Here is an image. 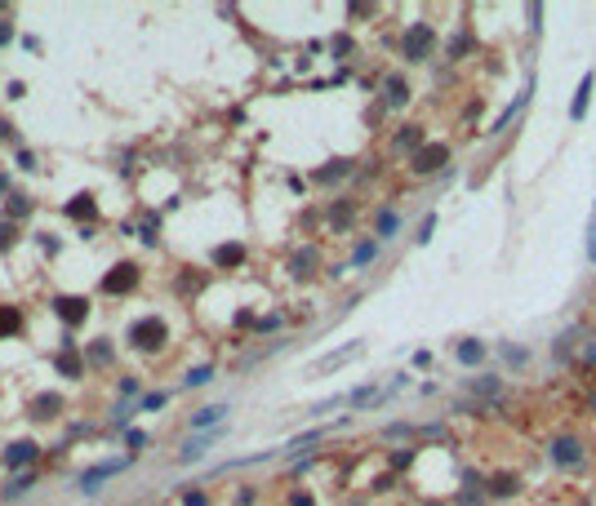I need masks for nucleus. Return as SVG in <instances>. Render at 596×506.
Listing matches in <instances>:
<instances>
[{
  "instance_id": "nucleus-1",
  "label": "nucleus",
  "mask_w": 596,
  "mask_h": 506,
  "mask_svg": "<svg viewBox=\"0 0 596 506\" xmlns=\"http://www.w3.org/2000/svg\"><path fill=\"white\" fill-rule=\"evenodd\" d=\"M548 458H552V466H561V471H574V466L587 462V449H583V440H578V435H556V440L548 444Z\"/></svg>"
},
{
  "instance_id": "nucleus-2",
  "label": "nucleus",
  "mask_w": 596,
  "mask_h": 506,
  "mask_svg": "<svg viewBox=\"0 0 596 506\" xmlns=\"http://www.w3.org/2000/svg\"><path fill=\"white\" fill-rule=\"evenodd\" d=\"M432 27H427V23H414L409 31H405V58L409 62H423L427 54H432Z\"/></svg>"
},
{
  "instance_id": "nucleus-3",
  "label": "nucleus",
  "mask_w": 596,
  "mask_h": 506,
  "mask_svg": "<svg viewBox=\"0 0 596 506\" xmlns=\"http://www.w3.org/2000/svg\"><path fill=\"white\" fill-rule=\"evenodd\" d=\"M129 342L143 347V351H152V347H160V342H165V325L147 315V320H138V325H129Z\"/></svg>"
},
{
  "instance_id": "nucleus-4",
  "label": "nucleus",
  "mask_w": 596,
  "mask_h": 506,
  "mask_svg": "<svg viewBox=\"0 0 596 506\" xmlns=\"http://www.w3.org/2000/svg\"><path fill=\"white\" fill-rule=\"evenodd\" d=\"M125 471V458H111V462H98V466H89L85 476H80V488L85 493H98L103 488V480H111V476H121Z\"/></svg>"
},
{
  "instance_id": "nucleus-5",
  "label": "nucleus",
  "mask_w": 596,
  "mask_h": 506,
  "mask_svg": "<svg viewBox=\"0 0 596 506\" xmlns=\"http://www.w3.org/2000/svg\"><path fill=\"white\" fill-rule=\"evenodd\" d=\"M445 160H450V147H445V142H427L423 151H414V174H436Z\"/></svg>"
},
{
  "instance_id": "nucleus-6",
  "label": "nucleus",
  "mask_w": 596,
  "mask_h": 506,
  "mask_svg": "<svg viewBox=\"0 0 596 506\" xmlns=\"http://www.w3.org/2000/svg\"><path fill=\"white\" fill-rule=\"evenodd\" d=\"M138 284V266L134 262H121V266H111V276L103 280V289L107 293H125V289H134Z\"/></svg>"
},
{
  "instance_id": "nucleus-7",
  "label": "nucleus",
  "mask_w": 596,
  "mask_h": 506,
  "mask_svg": "<svg viewBox=\"0 0 596 506\" xmlns=\"http://www.w3.org/2000/svg\"><path fill=\"white\" fill-rule=\"evenodd\" d=\"M592 89H596V72H587L583 80H578V89H574V103H570V120H583V116H587Z\"/></svg>"
},
{
  "instance_id": "nucleus-8",
  "label": "nucleus",
  "mask_w": 596,
  "mask_h": 506,
  "mask_svg": "<svg viewBox=\"0 0 596 506\" xmlns=\"http://www.w3.org/2000/svg\"><path fill=\"white\" fill-rule=\"evenodd\" d=\"M454 356H458V364L476 369V364H485V356H490V351H485V342H481V337H463V342L454 347Z\"/></svg>"
},
{
  "instance_id": "nucleus-9",
  "label": "nucleus",
  "mask_w": 596,
  "mask_h": 506,
  "mask_svg": "<svg viewBox=\"0 0 596 506\" xmlns=\"http://www.w3.org/2000/svg\"><path fill=\"white\" fill-rule=\"evenodd\" d=\"M54 307H58V315L67 320V325H80V320L89 315V302H85V298H58Z\"/></svg>"
},
{
  "instance_id": "nucleus-10",
  "label": "nucleus",
  "mask_w": 596,
  "mask_h": 506,
  "mask_svg": "<svg viewBox=\"0 0 596 506\" xmlns=\"http://www.w3.org/2000/svg\"><path fill=\"white\" fill-rule=\"evenodd\" d=\"M223 417H227V404H209V409L192 413V431H205V427H214V422H223Z\"/></svg>"
},
{
  "instance_id": "nucleus-11",
  "label": "nucleus",
  "mask_w": 596,
  "mask_h": 506,
  "mask_svg": "<svg viewBox=\"0 0 596 506\" xmlns=\"http://www.w3.org/2000/svg\"><path fill=\"white\" fill-rule=\"evenodd\" d=\"M383 89H387V107H405V103H409V84H405L401 76H387Z\"/></svg>"
},
{
  "instance_id": "nucleus-12",
  "label": "nucleus",
  "mask_w": 596,
  "mask_h": 506,
  "mask_svg": "<svg viewBox=\"0 0 596 506\" xmlns=\"http://www.w3.org/2000/svg\"><path fill=\"white\" fill-rule=\"evenodd\" d=\"M31 458H36V444H31V440L9 444V453H5V462H9V466H27Z\"/></svg>"
},
{
  "instance_id": "nucleus-13",
  "label": "nucleus",
  "mask_w": 596,
  "mask_h": 506,
  "mask_svg": "<svg viewBox=\"0 0 596 506\" xmlns=\"http://www.w3.org/2000/svg\"><path fill=\"white\" fill-rule=\"evenodd\" d=\"M352 356H360V342H352V347H343V351H334V356H325L316 369H338V364H347Z\"/></svg>"
},
{
  "instance_id": "nucleus-14",
  "label": "nucleus",
  "mask_w": 596,
  "mask_h": 506,
  "mask_svg": "<svg viewBox=\"0 0 596 506\" xmlns=\"http://www.w3.org/2000/svg\"><path fill=\"white\" fill-rule=\"evenodd\" d=\"M374 258H378V240H365V244H356L352 266H365V262H374Z\"/></svg>"
},
{
  "instance_id": "nucleus-15",
  "label": "nucleus",
  "mask_w": 596,
  "mask_h": 506,
  "mask_svg": "<svg viewBox=\"0 0 596 506\" xmlns=\"http://www.w3.org/2000/svg\"><path fill=\"white\" fill-rule=\"evenodd\" d=\"M67 213H72V218H80V213H85V218H89V213H94V196H72V205H67Z\"/></svg>"
},
{
  "instance_id": "nucleus-16",
  "label": "nucleus",
  "mask_w": 596,
  "mask_h": 506,
  "mask_svg": "<svg viewBox=\"0 0 596 506\" xmlns=\"http://www.w3.org/2000/svg\"><path fill=\"white\" fill-rule=\"evenodd\" d=\"M209 378H214V369H209V364H201V369H192V373H187V386H205Z\"/></svg>"
},
{
  "instance_id": "nucleus-17",
  "label": "nucleus",
  "mask_w": 596,
  "mask_h": 506,
  "mask_svg": "<svg viewBox=\"0 0 596 506\" xmlns=\"http://www.w3.org/2000/svg\"><path fill=\"white\" fill-rule=\"evenodd\" d=\"M432 231H436V213H427V218H423V227H419V235H414V240H419V244H427V240H432Z\"/></svg>"
},
{
  "instance_id": "nucleus-18",
  "label": "nucleus",
  "mask_w": 596,
  "mask_h": 506,
  "mask_svg": "<svg viewBox=\"0 0 596 506\" xmlns=\"http://www.w3.org/2000/svg\"><path fill=\"white\" fill-rule=\"evenodd\" d=\"M13 329H18V311L5 307V311H0V333H13Z\"/></svg>"
},
{
  "instance_id": "nucleus-19",
  "label": "nucleus",
  "mask_w": 596,
  "mask_h": 506,
  "mask_svg": "<svg viewBox=\"0 0 596 506\" xmlns=\"http://www.w3.org/2000/svg\"><path fill=\"white\" fill-rule=\"evenodd\" d=\"M396 227H401V223H396V213H378V235H383V240H387Z\"/></svg>"
},
{
  "instance_id": "nucleus-20",
  "label": "nucleus",
  "mask_w": 596,
  "mask_h": 506,
  "mask_svg": "<svg viewBox=\"0 0 596 506\" xmlns=\"http://www.w3.org/2000/svg\"><path fill=\"white\" fill-rule=\"evenodd\" d=\"M214 258H219V262L227 266V262H241L245 253H241V244H231V249H219V253H214Z\"/></svg>"
},
{
  "instance_id": "nucleus-21",
  "label": "nucleus",
  "mask_w": 596,
  "mask_h": 506,
  "mask_svg": "<svg viewBox=\"0 0 596 506\" xmlns=\"http://www.w3.org/2000/svg\"><path fill=\"white\" fill-rule=\"evenodd\" d=\"M165 404H170V395H160V391H156V395H143V409H147V413L165 409Z\"/></svg>"
},
{
  "instance_id": "nucleus-22",
  "label": "nucleus",
  "mask_w": 596,
  "mask_h": 506,
  "mask_svg": "<svg viewBox=\"0 0 596 506\" xmlns=\"http://www.w3.org/2000/svg\"><path fill=\"white\" fill-rule=\"evenodd\" d=\"M494 493H499V497H507V493H517V476H503L499 484H494Z\"/></svg>"
},
{
  "instance_id": "nucleus-23",
  "label": "nucleus",
  "mask_w": 596,
  "mask_h": 506,
  "mask_svg": "<svg viewBox=\"0 0 596 506\" xmlns=\"http://www.w3.org/2000/svg\"><path fill=\"white\" fill-rule=\"evenodd\" d=\"M31 484H36V476H18V480H13V484H9V497H13V493H27V488H31Z\"/></svg>"
},
{
  "instance_id": "nucleus-24",
  "label": "nucleus",
  "mask_w": 596,
  "mask_h": 506,
  "mask_svg": "<svg viewBox=\"0 0 596 506\" xmlns=\"http://www.w3.org/2000/svg\"><path fill=\"white\" fill-rule=\"evenodd\" d=\"M587 258H592V266H596V223L587 227Z\"/></svg>"
},
{
  "instance_id": "nucleus-25",
  "label": "nucleus",
  "mask_w": 596,
  "mask_h": 506,
  "mask_svg": "<svg viewBox=\"0 0 596 506\" xmlns=\"http://www.w3.org/2000/svg\"><path fill=\"white\" fill-rule=\"evenodd\" d=\"M539 18H543V9H539V5H529V31H539V27H543Z\"/></svg>"
},
{
  "instance_id": "nucleus-26",
  "label": "nucleus",
  "mask_w": 596,
  "mask_h": 506,
  "mask_svg": "<svg viewBox=\"0 0 596 506\" xmlns=\"http://www.w3.org/2000/svg\"><path fill=\"white\" fill-rule=\"evenodd\" d=\"M9 36H13V27H9V23H0V45H5Z\"/></svg>"
},
{
  "instance_id": "nucleus-27",
  "label": "nucleus",
  "mask_w": 596,
  "mask_h": 506,
  "mask_svg": "<svg viewBox=\"0 0 596 506\" xmlns=\"http://www.w3.org/2000/svg\"><path fill=\"white\" fill-rule=\"evenodd\" d=\"M583 360H596V347H583Z\"/></svg>"
},
{
  "instance_id": "nucleus-28",
  "label": "nucleus",
  "mask_w": 596,
  "mask_h": 506,
  "mask_svg": "<svg viewBox=\"0 0 596 506\" xmlns=\"http://www.w3.org/2000/svg\"><path fill=\"white\" fill-rule=\"evenodd\" d=\"M427 506H441V502H427Z\"/></svg>"
}]
</instances>
